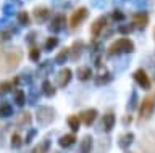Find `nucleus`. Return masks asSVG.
<instances>
[{
  "label": "nucleus",
  "instance_id": "nucleus-44",
  "mask_svg": "<svg viewBox=\"0 0 155 153\" xmlns=\"http://www.w3.org/2000/svg\"><path fill=\"white\" fill-rule=\"evenodd\" d=\"M128 123H131V116H126L124 118V124H128Z\"/></svg>",
  "mask_w": 155,
  "mask_h": 153
},
{
  "label": "nucleus",
  "instance_id": "nucleus-37",
  "mask_svg": "<svg viewBox=\"0 0 155 153\" xmlns=\"http://www.w3.org/2000/svg\"><path fill=\"white\" fill-rule=\"evenodd\" d=\"M29 58L32 61H39V58H41V50H39L37 47H32V49L29 50Z\"/></svg>",
  "mask_w": 155,
  "mask_h": 153
},
{
  "label": "nucleus",
  "instance_id": "nucleus-41",
  "mask_svg": "<svg viewBox=\"0 0 155 153\" xmlns=\"http://www.w3.org/2000/svg\"><path fill=\"white\" fill-rule=\"evenodd\" d=\"M36 102H37V94H36V92H34V90H32V92H31V95H29V98H28V103L34 105Z\"/></svg>",
  "mask_w": 155,
  "mask_h": 153
},
{
  "label": "nucleus",
  "instance_id": "nucleus-17",
  "mask_svg": "<svg viewBox=\"0 0 155 153\" xmlns=\"http://www.w3.org/2000/svg\"><path fill=\"white\" fill-rule=\"evenodd\" d=\"M92 147H94V139H92L91 135H86V137L81 140L79 153H91V151H92Z\"/></svg>",
  "mask_w": 155,
  "mask_h": 153
},
{
  "label": "nucleus",
  "instance_id": "nucleus-19",
  "mask_svg": "<svg viewBox=\"0 0 155 153\" xmlns=\"http://www.w3.org/2000/svg\"><path fill=\"white\" fill-rule=\"evenodd\" d=\"M31 121H32V118H31V114H29L28 111L21 113V114H19V118H18V121H16V126L19 129H28L29 126H31Z\"/></svg>",
  "mask_w": 155,
  "mask_h": 153
},
{
  "label": "nucleus",
  "instance_id": "nucleus-8",
  "mask_svg": "<svg viewBox=\"0 0 155 153\" xmlns=\"http://www.w3.org/2000/svg\"><path fill=\"white\" fill-rule=\"evenodd\" d=\"M105 27H107V16H99L91 24V36L92 37H99L100 34H104Z\"/></svg>",
  "mask_w": 155,
  "mask_h": 153
},
{
  "label": "nucleus",
  "instance_id": "nucleus-1",
  "mask_svg": "<svg viewBox=\"0 0 155 153\" xmlns=\"http://www.w3.org/2000/svg\"><path fill=\"white\" fill-rule=\"evenodd\" d=\"M23 60V52L16 47L0 49V74H10L19 66Z\"/></svg>",
  "mask_w": 155,
  "mask_h": 153
},
{
  "label": "nucleus",
  "instance_id": "nucleus-12",
  "mask_svg": "<svg viewBox=\"0 0 155 153\" xmlns=\"http://www.w3.org/2000/svg\"><path fill=\"white\" fill-rule=\"evenodd\" d=\"M71 69L70 68H63L60 73L57 74V85L58 87H66L71 81Z\"/></svg>",
  "mask_w": 155,
  "mask_h": 153
},
{
  "label": "nucleus",
  "instance_id": "nucleus-30",
  "mask_svg": "<svg viewBox=\"0 0 155 153\" xmlns=\"http://www.w3.org/2000/svg\"><path fill=\"white\" fill-rule=\"evenodd\" d=\"M57 45H58V37L52 36V37H48V39L45 40V45H44V49H45V52H52Z\"/></svg>",
  "mask_w": 155,
  "mask_h": 153
},
{
  "label": "nucleus",
  "instance_id": "nucleus-29",
  "mask_svg": "<svg viewBox=\"0 0 155 153\" xmlns=\"http://www.w3.org/2000/svg\"><path fill=\"white\" fill-rule=\"evenodd\" d=\"M68 56H70V49H63L60 50V53L55 56V63L57 65H63L65 61L68 60Z\"/></svg>",
  "mask_w": 155,
  "mask_h": 153
},
{
  "label": "nucleus",
  "instance_id": "nucleus-45",
  "mask_svg": "<svg viewBox=\"0 0 155 153\" xmlns=\"http://www.w3.org/2000/svg\"><path fill=\"white\" fill-rule=\"evenodd\" d=\"M153 37H155V31H153Z\"/></svg>",
  "mask_w": 155,
  "mask_h": 153
},
{
  "label": "nucleus",
  "instance_id": "nucleus-39",
  "mask_svg": "<svg viewBox=\"0 0 155 153\" xmlns=\"http://www.w3.org/2000/svg\"><path fill=\"white\" fill-rule=\"evenodd\" d=\"M36 37H37V32H36V31L29 32V34L26 36V44H34V40H36Z\"/></svg>",
  "mask_w": 155,
  "mask_h": 153
},
{
  "label": "nucleus",
  "instance_id": "nucleus-31",
  "mask_svg": "<svg viewBox=\"0 0 155 153\" xmlns=\"http://www.w3.org/2000/svg\"><path fill=\"white\" fill-rule=\"evenodd\" d=\"M16 20H18L19 26H29V15L26 11H19L18 16H16Z\"/></svg>",
  "mask_w": 155,
  "mask_h": 153
},
{
  "label": "nucleus",
  "instance_id": "nucleus-13",
  "mask_svg": "<svg viewBox=\"0 0 155 153\" xmlns=\"http://www.w3.org/2000/svg\"><path fill=\"white\" fill-rule=\"evenodd\" d=\"M52 71H53V63L50 60H47V61H44V63L39 65L37 76L39 78H47L48 74H52Z\"/></svg>",
  "mask_w": 155,
  "mask_h": 153
},
{
  "label": "nucleus",
  "instance_id": "nucleus-24",
  "mask_svg": "<svg viewBox=\"0 0 155 153\" xmlns=\"http://www.w3.org/2000/svg\"><path fill=\"white\" fill-rule=\"evenodd\" d=\"M13 114V107L7 102H2L0 103V118H8Z\"/></svg>",
  "mask_w": 155,
  "mask_h": 153
},
{
  "label": "nucleus",
  "instance_id": "nucleus-32",
  "mask_svg": "<svg viewBox=\"0 0 155 153\" xmlns=\"http://www.w3.org/2000/svg\"><path fill=\"white\" fill-rule=\"evenodd\" d=\"M15 102H16L18 107H23V105L26 103V94H24L23 90H16V92H15Z\"/></svg>",
  "mask_w": 155,
  "mask_h": 153
},
{
  "label": "nucleus",
  "instance_id": "nucleus-35",
  "mask_svg": "<svg viewBox=\"0 0 155 153\" xmlns=\"http://www.w3.org/2000/svg\"><path fill=\"white\" fill-rule=\"evenodd\" d=\"M111 18H113L115 23H123L126 20V15L121 10H115L113 13H111Z\"/></svg>",
  "mask_w": 155,
  "mask_h": 153
},
{
  "label": "nucleus",
  "instance_id": "nucleus-4",
  "mask_svg": "<svg viewBox=\"0 0 155 153\" xmlns=\"http://www.w3.org/2000/svg\"><path fill=\"white\" fill-rule=\"evenodd\" d=\"M36 119H37L39 126L45 127V126H48V124L53 121V119H55V111H53L50 107L42 105V107H39L37 111H36Z\"/></svg>",
  "mask_w": 155,
  "mask_h": 153
},
{
  "label": "nucleus",
  "instance_id": "nucleus-15",
  "mask_svg": "<svg viewBox=\"0 0 155 153\" xmlns=\"http://www.w3.org/2000/svg\"><path fill=\"white\" fill-rule=\"evenodd\" d=\"M82 49H84V44H82L81 40H76L74 44L71 45V49H70V56H71V60H73V61H76V60L81 56Z\"/></svg>",
  "mask_w": 155,
  "mask_h": 153
},
{
  "label": "nucleus",
  "instance_id": "nucleus-6",
  "mask_svg": "<svg viewBox=\"0 0 155 153\" xmlns=\"http://www.w3.org/2000/svg\"><path fill=\"white\" fill-rule=\"evenodd\" d=\"M65 24H66L65 15H55L52 18V21L48 23V31H50L52 34H57V32L65 29Z\"/></svg>",
  "mask_w": 155,
  "mask_h": 153
},
{
  "label": "nucleus",
  "instance_id": "nucleus-5",
  "mask_svg": "<svg viewBox=\"0 0 155 153\" xmlns=\"http://www.w3.org/2000/svg\"><path fill=\"white\" fill-rule=\"evenodd\" d=\"M140 151L142 153H155V134L147 132L140 142Z\"/></svg>",
  "mask_w": 155,
  "mask_h": 153
},
{
  "label": "nucleus",
  "instance_id": "nucleus-16",
  "mask_svg": "<svg viewBox=\"0 0 155 153\" xmlns=\"http://www.w3.org/2000/svg\"><path fill=\"white\" fill-rule=\"evenodd\" d=\"M113 126H115V114L111 113V111L105 113L104 118H102V127H104L107 132H110Z\"/></svg>",
  "mask_w": 155,
  "mask_h": 153
},
{
  "label": "nucleus",
  "instance_id": "nucleus-11",
  "mask_svg": "<svg viewBox=\"0 0 155 153\" xmlns=\"http://www.w3.org/2000/svg\"><path fill=\"white\" fill-rule=\"evenodd\" d=\"M32 15H34V20H36L39 24H42V23H45L48 18H50V10L45 7H36L32 11Z\"/></svg>",
  "mask_w": 155,
  "mask_h": 153
},
{
  "label": "nucleus",
  "instance_id": "nucleus-20",
  "mask_svg": "<svg viewBox=\"0 0 155 153\" xmlns=\"http://www.w3.org/2000/svg\"><path fill=\"white\" fill-rule=\"evenodd\" d=\"M133 140H134V134L133 132H126V134H123V135L120 137L118 145H120V148L126 150V148H129V145L133 143Z\"/></svg>",
  "mask_w": 155,
  "mask_h": 153
},
{
  "label": "nucleus",
  "instance_id": "nucleus-42",
  "mask_svg": "<svg viewBox=\"0 0 155 153\" xmlns=\"http://www.w3.org/2000/svg\"><path fill=\"white\" fill-rule=\"evenodd\" d=\"M34 135H36V129H31V131H29V134H28V137L24 139V142L29 143V142L32 140V137H34Z\"/></svg>",
  "mask_w": 155,
  "mask_h": 153
},
{
  "label": "nucleus",
  "instance_id": "nucleus-21",
  "mask_svg": "<svg viewBox=\"0 0 155 153\" xmlns=\"http://www.w3.org/2000/svg\"><path fill=\"white\" fill-rule=\"evenodd\" d=\"M74 142H76V137L73 135V134H65V135H61L60 140H58L61 148H70Z\"/></svg>",
  "mask_w": 155,
  "mask_h": 153
},
{
  "label": "nucleus",
  "instance_id": "nucleus-2",
  "mask_svg": "<svg viewBox=\"0 0 155 153\" xmlns=\"http://www.w3.org/2000/svg\"><path fill=\"white\" fill-rule=\"evenodd\" d=\"M134 52V44L133 40L126 39H118L116 42L111 44V47L108 49V56H115V55H121V53H133Z\"/></svg>",
  "mask_w": 155,
  "mask_h": 153
},
{
  "label": "nucleus",
  "instance_id": "nucleus-34",
  "mask_svg": "<svg viewBox=\"0 0 155 153\" xmlns=\"http://www.w3.org/2000/svg\"><path fill=\"white\" fill-rule=\"evenodd\" d=\"M137 92H136V90H133V92H131V100L128 102V110L129 111H133V110L137 107Z\"/></svg>",
  "mask_w": 155,
  "mask_h": 153
},
{
  "label": "nucleus",
  "instance_id": "nucleus-26",
  "mask_svg": "<svg viewBox=\"0 0 155 153\" xmlns=\"http://www.w3.org/2000/svg\"><path fill=\"white\" fill-rule=\"evenodd\" d=\"M18 82H19V78H15L13 81H8V82H2L0 84V94H5V92H8V90L15 89V85Z\"/></svg>",
  "mask_w": 155,
  "mask_h": 153
},
{
  "label": "nucleus",
  "instance_id": "nucleus-40",
  "mask_svg": "<svg viewBox=\"0 0 155 153\" xmlns=\"http://www.w3.org/2000/svg\"><path fill=\"white\" fill-rule=\"evenodd\" d=\"M102 47H104V44H102L100 40H97V42H94V44H92V52H94V53H99Z\"/></svg>",
  "mask_w": 155,
  "mask_h": 153
},
{
  "label": "nucleus",
  "instance_id": "nucleus-27",
  "mask_svg": "<svg viewBox=\"0 0 155 153\" xmlns=\"http://www.w3.org/2000/svg\"><path fill=\"white\" fill-rule=\"evenodd\" d=\"M42 92H44V95H47V97H53L57 90L52 85L50 81H44V82H42Z\"/></svg>",
  "mask_w": 155,
  "mask_h": 153
},
{
  "label": "nucleus",
  "instance_id": "nucleus-25",
  "mask_svg": "<svg viewBox=\"0 0 155 153\" xmlns=\"http://www.w3.org/2000/svg\"><path fill=\"white\" fill-rule=\"evenodd\" d=\"M15 32H18V29H12V27H7V29H0V42H8L13 37Z\"/></svg>",
  "mask_w": 155,
  "mask_h": 153
},
{
  "label": "nucleus",
  "instance_id": "nucleus-38",
  "mask_svg": "<svg viewBox=\"0 0 155 153\" xmlns=\"http://www.w3.org/2000/svg\"><path fill=\"white\" fill-rule=\"evenodd\" d=\"M133 29H134L133 24H121V26H118V32H120V34H129Z\"/></svg>",
  "mask_w": 155,
  "mask_h": 153
},
{
  "label": "nucleus",
  "instance_id": "nucleus-7",
  "mask_svg": "<svg viewBox=\"0 0 155 153\" xmlns=\"http://www.w3.org/2000/svg\"><path fill=\"white\" fill-rule=\"evenodd\" d=\"M87 15H89V11H87V8L84 7H81V8H78V10L71 15V20H70V26L73 27V29H76L78 26L81 24L82 21L87 18Z\"/></svg>",
  "mask_w": 155,
  "mask_h": 153
},
{
  "label": "nucleus",
  "instance_id": "nucleus-23",
  "mask_svg": "<svg viewBox=\"0 0 155 153\" xmlns=\"http://www.w3.org/2000/svg\"><path fill=\"white\" fill-rule=\"evenodd\" d=\"M50 150V140H47V139H44V140L39 143V145L34 147L32 153H48Z\"/></svg>",
  "mask_w": 155,
  "mask_h": 153
},
{
  "label": "nucleus",
  "instance_id": "nucleus-3",
  "mask_svg": "<svg viewBox=\"0 0 155 153\" xmlns=\"http://www.w3.org/2000/svg\"><path fill=\"white\" fill-rule=\"evenodd\" d=\"M153 110H155V94H150L142 100V103H140L139 119L140 121H147V119H150L152 114H153Z\"/></svg>",
  "mask_w": 155,
  "mask_h": 153
},
{
  "label": "nucleus",
  "instance_id": "nucleus-36",
  "mask_svg": "<svg viewBox=\"0 0 155 153\" xmlns=\"http://www.w3.org/2000/svg\"><path fill=\"white\" fill-rule=\"evenodd\" d=\"M21 145H23V139H21V135H19V134H13V135H12V147L19 148Z\"/></svg>",
  "mask_w": 155,
  "mask_h": 153
},
{
  "label": "nucleus",
  "instance_id": "nucleus-43",
  "mask_svg": "<svg viewBox=\"0 0 155 153\" xmlns=\"http://www.w3.org/2000/svg\"><path fill=\"white\" fill-rule=\"evenodd\" d=\"M134 3H136L137 7H144V5H145V0H134Z\"/></svg>",
  "mask_w": 155,
  "mask_h": 153
},
{
  "label": "nucleus",
  "instance_id": "nucleus-10",
  "mask_svg": "<svg viewBox=\"0 0 155 153\" xmlns=\"http://www.w3.org/2000/svg\"><path fill=\"white\" fill-rule=\"evenodd\" d=\"M134 81L137 82L139 87H142L144 90L150 89V79H149V76H147V73H145L144 69H137V71H136V73H134Z\"/></svg>",
  "mask_w": 155,
  "mask_h": 153
},
{
  "label": "nucleus",
  "instance_id": "nucleus-22",
  "mask_svg": "<svg viewBox=\"0 0 155 153\" xmlns=\"http://www.w3.org/2000/svg\"><path fill=\"white\" fill-rule=\"evenodd\" d=\"M91 76H92V69L89 66H81V68H78V79L87 81V79H91Z\"/></svg>",
  "mask_w": 155,
  "mask_h": 153
},
{
  "label": "nucleus",
  "instance_id": "nucleus-14",
  "mask_svg": "<svg viewBox=\"0 0 155 153\" xmlns=\"http://www.w3.org/2000/svg\"><path fill=\"white\" fill-rule=\"evenodd\" d=\"M95 118H97V110L95 108L86 110V111H82V114H81V121L84 123L86 126H91V124L95 121Z\"/></svg>",
  "mask_w": 155,
  "mask_h": 153
},
{
  "label": "nucleus",
  "instance_id": "nucleus-33",
  "mask_svg": "<svg viewBox=\"0 0 155 153\" xmlns=\"http://www.w3.org/2000/svg\"><path fill=\"white\" fill-rule=\"evenodd\" d=\"M79 124H81V119L78 118V116H70L68 118V126L71 127V131H78L79 129Z\"/></svg>",
  "mask_w": 155,
  "mask_h": 153
},
{
  "label": "nucleus",
  "instance_id": "nucleus-28",
  "mask_svg": "<svg viewBox=\"0 0 155 153\" xmlns=\"http://www.w3.org/2000/svg\"><path fill=\"white\" fill-rule=\"evenodd\" d=\"M111 79H113V76H111L110 73H100L95 78V84L97 85H105V84H108Z\"/></svg>",
  "mask_w": 155,
  "mask_h": 153
},
{
  "label": "nucleus",
  "instance_id": "nucleus-9",
  "mask_svg": "<svg viewBox=\"0 0 155 153\" xmlns=\"http://www.w3.org/2000/svg\"><path fill=\"white\" fill-rule=\"evenodd\" d=\"M149 24V15L145 11H137L133 15V26L139 27V29H145V26Z\"/></svg>",
  "mask_w": 155,
  "mask_h": 153
},
{
  "label": "nucleus",
  "instance_id": "nucleus-18",
  "mask_svg": "<svg viewBox=\"0 0 155 153\" xmlns=\"http://www.w3.org/2000/svg\"><path fill=\"white\" fill-rule=\"evenodd\" d=\"M19 7H21V2H18V0H15V2H13V0H10V2H7V3L3 5V15H5V16L13 15V13L16 11Z\"/></svg>",
  "mask_w": 155,
  "mask_h": 153
}]
</instances>
